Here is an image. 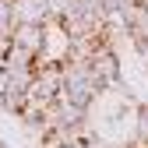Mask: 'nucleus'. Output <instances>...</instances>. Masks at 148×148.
I'll return each instance as SVG.
<instances>
[{
	"label": "nucleus",
	"instance_id": "1",
	"mask_svg": "<svg viewBox=\"0 0 148 148\" xmlns=\"http://www.w3.org/2000/svg\"><path fill=\"white\" fill-rule=\"evenodd\" d=\"M60 67H64V92H60V95L71 106L88 109L92 102H95V95L106 92V85L92 74V64H85V60H64Z\"/></svg>",
	"mask_w": 148,
	"mask_h": 148
},
{
	"label": "nucleus",
	"instance_id": "2",
	"mask_svg": "<svg viewBox=\"0 0 148 148\" xmlns=\"http://www.w3.org/2000/svg\"><path fill=\"white\" fill-rule=\"evenodd\" d=\"M88 64H92V74H95V78H99L106 88L120 81V57H116V49L109 46V42H99Z\"/></svg>",
	"mask_w": 148,
	"mask_h": 148
},
{
	"label": "nucleus",
	"instance_id": "3",
	"mask_svg": "<svg viewBox=\"0 0 148 148\" xmlns=\"http://www.w3.org/2000/svg\"><path fill=\"white\" fill-rule=\"evenodd\" d=\"M11 42L14 46H21L28 53H35V57H42V49H46V25H18L14 35H11Z\"/></svg>",
	"mask_w": 148,
	"mask_h": 148
},
{
	"label": "nucleus",
	"instance_id": "4",
	"mask_svg": "<svg viewBox=\"0 0 148 148\" xmlns=\"http://www.w3.org/2000/svg\"><path fill=\"white\" fill-rule=\"evenodd\" d=\"M14 14H18V25H49L53 21V11L46 0H14Z\"/></svg>",
	"mask_w": 148,
	"mask_h": 148
},
{
	"label": "nucleus",
	"instance_id": "5",
	"mask_svg": "<svg viewBox=\"0 0 148 148\" xmlns=\"http://www.w3.org/2000/svg\"><path fill=\"white\" fill-rule=\"evenodd\" d=\"M0 106H4L7 113L21 116V109L28 106V92H21V88H11V85H4V92H0Z\"/></svg>",
	"mask_w": 148,
	"mask_h": 148
},
{
	"label": "nucleus",
	"instance_id": "6",
	"mask_svg": "<svg viewBox=\"0 0 148 148\" xmlns=\"http://www.w3.org/2000/svg\"><path fill=\"white\" fill-rule=\"evenodd\" d=\"M18 28V14L11 0H0V42H11V35Z\"/></svg>",
	"mask_w": 148,
	"mask_h": 148
},
{
	"label": "nucleus",
	"instance_id": "7",
	"mask_svg": "<svg viewBox=\"0 0 148 148\" xmlns=\"http://www.w3.org/2000/svg\"><path fill=\"white\" fill-rule=\"evenodd\" d=\"M138 141H145V145H148V106H141V109H138Z\"/></svg>",
	"mask_w": 148,
	"mask_h": 148
},
{
	"label": "nucleus",
	"instance_id": "8",
	"mask_svg": "<svg viewBox=\"0 0 148 148\" xmlns=\"http://www.w3.org/2000/svg\"><path fill=\"white\" fill-rule=\"evenodd\" d=\"M46 4H49V11H53V18H64V14L71 11V4H74V0H46Z\"/></svg>",
	"mask_w": 148,
	"mask_h": 148
}]
</instances>
